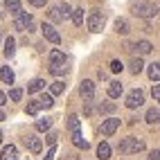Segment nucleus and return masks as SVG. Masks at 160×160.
Wrapping results in <instances>:
<instances>
[{
    "mask_svg": "<svg viewBox=\"0 0 160 160\" xmlns=\"http://www.w3.org/2000/svg\"><path fill=\"white\" fill-rule=\"evenodd\" d=\"M124 70V66H122V61H117V59H113L111 61V72H122Z\"/></svg>",
    "mask_w": 160,
    "mask_h": 160,
    "instance_id": "nucleus-33",
    "label": "nucleus"
},
{
    "mask_svg": "<svg viewBox=\"0 0 160 160\" xmlns=\"http://www.w3.org/2000/svg\"><path fill=\"white\" fill-rule=\"evenodd\" d=\"M27 2H29V5H34V7H43L48 0H27Z\"/></svg>",
    "mask_w": 160,
    "mask_h": 160,
    "instance_id": "nucleus-37",
    "label": "nucleus"
},
{
    "mask_svg": "<svg viewBox=\"0 0 160 160\" xmlns=\"http://www.w3.org/2000/svg\"><path fill=\"white\" fill-rule=\"evenodd\" d=\"M52 158H54V147H52L50 151H48V158H43V160H52Z\"/></svg>",
    "mask_w": 160,
    "mask_h": 160,
    "instance_id": "nucleus-40",
    "label": "nucleus"
},
{
    "mask_svg": "<svg viewBox=\"0 0 160 160\" xmlns=\"http://www.w3.org/2000/svg\"><path fill=\"white\" fill-rule=\"evenodd\" d=\"M133 14L140 18H151L158 14V5L156 2H135L133 5Z\"/></svg>",
    "mask_w": 160,
    "mask_h": 160,
    "instance_id": "nucleus-2",
    "label": "nucleus"
},
{
    "mask_svg": "<svg viewBox=\"0 0 160 160\" xmlns=\"http://www.w3.org/2000/svg\"><path fill=\"white\" fill-rule=\"evenodd\" d=\"M50 129H52V120H50V117H41V120L36 122V131L45 133V131H50Z\"/></svg>",
    "mask_w": 160,
    "mask_h": 160,
    "instance_id": "nucleus-19",
    "label": "nucleus"
},
{
    "mask_svg": "<svg viewBox=\"0 0 160 160\" xmlns=\"http://www.w3.org/2000/svg\"><path fill=\"white\" fill-rule=\"evenodd\" d=\"M149 160H160V151H158V149H156V151H151V153H149Z\"/></svg>",
    "mask_w": 160,
    "mask_h": 160,
    "instance_id": "nucleus-39",
    "label": "nucleus"
},
{
    "mask_svg": "<svg viewBox=\"0 0 160 160\" xmlns=\"http://www.w3.org/2000/svg\"><path fill=\"white\" fill-rule=\"evenodd\" d=\"M5 99H7V97H5V92H0V106L5 104Z\"/></svg>",
    "mask_w": 160,
    "mask_h": 160,
    "instance_id": "nucleus-41",
    "label": "nucleus"
},
{
    "mask_svg": "<svg viewBox=\"0 0 160 160\" xmlns=\"http://www.w3.org/2000/svg\"><path fill=\"white\" fill-rule=\"evenodd\" d=\"M0 38H2V36H0Z\"/></svg>",
    "mask_w": 160,
    "mask_h": 160,
    "instance_id": "nucleus-44",
    "label": "nucleus"
},
{
    "mask_svg": "<svg viewBox=\"0 0 160 160\" xmlns=\"http://www.w3.org/2000/svg\"><path fill=\"white\" fill-rule=\"evenodd\" d=\"M2 120H5V113H2V111H0V122H2Z\"/></svg>",
    "mask_w": 160,
    "mask_h": 160,
    "instance_id": "nucleus-42",
    "label": "nucleus"
},
{
    "mask_svg": "<svg viewBox=\"0 0 160 160\" xmlns=\"http://www.w3.org/2000/svg\"><path fill=\"white\" fill-rule=\"evenodd\" d=\"M50 72H52V74H57V77H61V74H66V72H68V68H66V63H63V66H50Z\"/></svg>",
    "mask_w": 160,
    "mask_h": 160,
    "instance_id": "nucleus-31",
    "label": "nucleus"
},
{
    "mask_svg": "<svg viewBox=\"0 0 160 160\" xmlns=\"http://www.w3.org/2000/svg\"><path fill=\"white\" fill-rule=\"evenodd\" d=\"M79 92H81V97H83V99H92V97H95V83H92L90 79H83Z\"/></svg>",
    "mask_w": 160,
    "mask_h": 160,
    "instance_id": "nucleus-8",
    "label": "nucleus"
},
{
    "mask_svg": "<svg viewBox=\"0 0 160 160\" xmlns=\"http://www.w3.org/2000/svg\"><path fill=\"white\" fill-rule=\"evenodd\" d=\"M120 153H138V151H144V140H138V138H124L117 147Z\"/></svg>",
    "mask_w": 160,
    "mask_h": 160,
    "instance_id": "nucleus-1",
    "label": "nucleus"
},
{
    "mask_svg": "<svg viewBox=\"0 0 160 160\" xmlns=\"http://www.w3.org/2000/svg\"><path fill=\"white\" fill-rule=\"evenodd\" d=\"M142 68H144V66H142V59H131V72H133V74H140Z\"/></svg>",
    "mask_w": 160,
    "mask_h": 160,
    "instance_id": "nucleus-28",
    "label": "nucleus"
},
{
    "mask_svg": "<svg viewBox=\"0 0 160 160\" xmlns=\"http://www.w3.org/2000/svg\"><path fill=\"white\" fill-rule=\"evenodd\" d=\"M104 23H106V16L99 12V9H95V12L88 14V29L90 32H102L104 29Z\"/></svg>",
    "mask_w": 160,
    "mask_h": 160,
    "instance_id": "nucleus-3",
    "label": "nucleus"
},
{
    "mask_svg": "<svg viewBox=\"0 0 160 160\" xmlns=\"http://www.w3.org/2000/svg\"><path fill=\"white\" fill-rule=\"evenodd\" d=\"M41 32H43V36L50 41V43H54V45H59L61 43V36H59V32L52 27V25H48V23H43L41 25Z\"/></svg>",
    "mask_w": 160,
    "mask_h": 160,
    "instance_id": "nucleus-6",
    "label": "nucleus"
},
{
    "mask_svg": "<svg viewBox=\"0 0 160 160\" xmlns=\"http://www.w3.org/2000/svg\"><path fill=\"white\" fill-rule=\"evenodd\" d=\"M72 142H74V147H79V149H88V142L83 140L81 131H72Z\"/></svg>",
    "mask_w": 160,
    "mask_h": 160,
    "instance_id": "nucleus-18",
    "label": "nucleus"
},
{
    "mask_svg": "<svg viewBox=\"0 0 160 160\" xmlns=\"http://www.w3.org/2000/svg\"><path fill=\"white\" fill-rule=\"evenodd\" d=\"M5 7L9 9V12H14L16 16L23 12V9H20V2H18V0H5Z\"/></svg>",
    "mask_w": 160,
    "mask_h": 160,
    "instance_id": "nucleus-23",
    "label": "nucleus"
},
{
    "mask_svg": "<svg viewBox=\"0 0 160 160\" xmlns=\"http://www.w3.org/2000/svg\"><path fill=\"white\" fill-rule=\"evenodd\" d=\"M151 95H153V99H156V102L160 104V83H158V86H153V88H151Z\"/></svg>",
    "mask_w": 160,
    "mask_h": 160,
    "instance_id": "nucleus-36",
    "label": "nucleus"
},
{
    "mask_svg": "<svg viewBox=\"0 0 160 160\" xmlns=\"http://www.w3.org/2000/svg\"><path fill=\"white\" fill-rule=\"evenodd\" d=\"M68 126H70L72 131H79V117L77 115H70L68 117Z\"/></svg>",
    "mask_w": 160,
    "mask_h": 160,
    "instance_id": "nucleus-32",
    "label": "nucleus"
},
{
    "mask_svg": "<svg viewBox=\"0 0 160 160\" xmlns=\"http://www.w3.org/2000/svg\"><path fill=\"white\" fill-rule=\"evenodd\" d=\"M149 79L160 81V63H151V66H149Z\"/></svg>",
    "mask_w": 160,
    "mask_h": 160,
    "instance_id": "nucleus-21",
    "label": "nucleus"
},
{
    "mask_svg": "<svg viewBox=\"0 0 160 160\" xmlns=\"http://www.w3.org/2000/svg\"><path fill=\"white\" fill-rule=\"evenodd\" d=\"M122 90H124V86H122L120 81H111V83H108V97H111V99H117V97L122 95Z\"/></svg>",
    "mask_w": 160,
    "mask_h": 160,
    "instance_id": "nucleus-10",
    "label": "nucleus"
},
{
    "mask_svg": "<svg viewBox=\"0 0 160 160\" xmlns=\"http://www.w3.org/2000/svg\"><path fill=\"white\" fill-rule=\"evenodd\" d=\"M14 29L16 32H23V29H32V14L27 12H20L14 20Z\"/></svg>",
    "mask_w": 160,
    "mask_h": 160,
    "instance_id": "nucleus-5",
    "label": "nucleus"
},
{
    "mask_svg": "<svg viewBox=\"0 0 160 160\" xmlns=\"http://www.w3.org/2000/svg\"><path fill=\"white\" fill-rule=\"evenodd\" d=\"M147 122H149V124H158V122H160V111L149 108V111H147Z\"/></svg>",
    "mask_w": 160,
    "mask_h": 160,
    "instance_id": "nucleus-22",
    "label": "nucleus"
},
{
    "mask_svg": "<svg viewBox=\"0 0 160 160\" xmlns=\"http://www.w3.org/2000/svg\"><path fill=\"white\" fill-rule=\"evenodd\" d=\"M115 111V104H111V102H102L99 104V113H106V115H108V113H113Z\"/></svg>",
    "mask_w": 160,
    "mask_h": 160,
    "instance_id": "nucleus-30",
    "label": "nucleus"
},
{
    "mask_svg": "<svg viewBox=\"0 0 160 160\" xmlns=\"http://www.w3.org/2000/svg\"><path fill=\"white\" fill-rule=\"evenodd\" d=\"M9 97H12L14 102H20V97H23V90H20V88H12V92H9Z\"/></svg>",
    "mask_w": 160,
    "mask_h": 160,
    "instance_id": "nucleus-34",
    "label": "nucleus"
},
{
    "mask_svg": "<svg viewBox=\"0 0 160 160\" xmlns=\"http://www.w3.org/2000/svg\"><path fill=\"white\" fill-rule=\"evenodd\" d=\"M66 63V54H63L61 50H52L50 54V66H63Z\"/></svg>",
    "mask_w": 160,
    "mask_h": 160,
    "instance_id": "nucleus-11",
    "label": "nucleus"
},
{
    "mask_svg": "<svg viewBox=\"0 0 160 160\" xmlns=\"http://www.w3.org/2000/svg\"><path fill=\"white\" fill-rule=\"evenodd\" d=\"M135 50H138V52H140V54H149V52H151V50H153V45H151V43H149V41H140V43H138V45H135Z\"/></svg>",
    "mask_w": 160,
    "mask_h": 160,
    "instance_id": "nucleus-24",
    "label": "nucleus"
},
{
    "mask_svg": "<svg viewBox=\"0 0 160 160\" xmlns=\"http://www.w3.org/2000/svg\"><path fill=\"white\" fill-rule=\"evenodd\" d=\"M54 142H57V133H50V135H48V144L54 147Z\"/></svg>",
    "mask_w": 160,
    "mask_h": 160,
    "instance_id": "nucleus-38",
    "label": "nucleus"
},
{
    "mask_svg": "<svg viewBox=\"0 0 160 160\" xmlns=\"http://www.w3.org/2000/svg\"><path fill=\"white\" fill-rule=\"evenodd\" d=\"M97 158H102V160H108L111 158V147H108V142H99L97 144Z\"/></svg>",
    "mask_w": 160,
    "mask_h": 160,
    "instance_id": "nucleus-13",
    "label": "nucleus"
},
{
    "mask_svg": "<svg viewBox=\"0 0 160 160\" xmlns=\"http://www.w3.org/2000/svg\"><path fill=\"white\" fill-rule=\"evenodd\" d=\"M48 18L52 20V23H61V20H63L61 7H50V12H48Z\"/></svg>",
    "mask_w": 160,
    "mask_h": 160,
    "instance_id": "nucleus-17",
    "label": "nucleus"
},
{
    "mask_svg": "<svg viewBox=\"0 0 160 160\" xmlns=\"http://www.w3.org/2000/svg\"><path fill=\"white\" fill-rule=\"evenodd\" d=\"M25 142H27V149H29L32 153H41V149H43V142H41L36 135H29Z\"/></svg>",
    "mask_w": 160,
    "mask_h": 160,
    "instance_id": "nucleus-9",
    "label": "nucleus"
},
{
    "mask_svg": "<svg viewBox=\"0 0 160 160\" xmlns=\"http://www.w3.org/2000/svg\"><path fill=\"white\" fill-rule=\"evenodd\" d=\"M14 52H16V41H14L12 36H7V38H5V57H7V59L14 57Z\"/></svg>",
    "mask_w": 160,
    "mask_h": 160,
    "instance_id": "nucleus-15",
    "label": "nucleus"
},
{
    "mask_svg": "<svg viewBox=\"0 0 160 160\" xmlns=\"http://www.w3.org/2000/svg\"><path fill=\"white\" fill-rule=\"evenodd\" d=\"M0 144H2V131H0Z\"/></svg>",
    "mask_w": 160,
    "mask_h": 160,
    "instance_id": "nucleus-43",
    "label": "nucleus"
},
{
    "mask_svg": "<svg viewBox=\"0 0 160 160\" xmlns=\"http://www.w3.org/2000/svg\"><path fill=\"white\" fill-rule=\"evenodd\" d=\"M0 81H5L7 86H14V72H12V68H0Z\"/></svg>",
    "mask_w": 160,
    "mask_h": 160,
    "instance_id": "nucleus-12",
    "label": "nucleus"
},
{
    "mask_svg": "<svg viewBox=\"0 0 160 160\" xmlns=\"http://www.w3.org/2000/svg\"><path fill=\"white\" fill-rule=\"evenodd\" d=\"M117 129H120V120H117V117H108V120L102 124V135H113Z\"/></svg>",
    "mask_w": 160,
    "mask_h": 160,
    "instance_id": "nucleus-7",
    "label": "nucleus"
},
{
    "mask_svg": "<svg viewBox=\"0 0 160 160\" xmlns=\"http://www.w3.org/2000/svg\"><path fill=\"white\" fill-rule=\"evenodd\" d=\"M115 32L117 34H129V20L126 18H117L115 20Z\"/></svg>",
    "mask_w": 160,
    "mask_h": 160,
    "instance_id": "nucleus-16",
    "label": "nucleus"
},
{
    "mask_svg": "<svg viewBox=\"0 0 160 160\" xmlns=\"http://www.w3.org/2000/svg\"><path fill=\"white\" fill-rule=\"evenodd\" d=\"M72 23L74 25H83V9H74V12H72Z\"/></svg>",
    "mask_w": 160,
    "mask_h": 160,
    "instance_id": "nucleus-27",
    "label": "nucleus"
},
{
    "mask_svg": "<svg viewBox=\"0 0 160 160\" xmlns=\"http://www.w3.org/2000/svg\"><path fill=\"white\" fill-rule=\"evenodd\" d=\"M129 108H140V106L144 104V92L140 88H133L129 95H126V102H124Z\"/></svg>",
    "mask_w": 160,
    "mask_h": 160,
    "instance_id": "nucleus-4",
    "label": "nucleus"
},
{
    "mask_svg": "<svg viewBox=\"0 0 160 160\" xmlns=\"http://www.w3.org/2000/svg\"><path fill=\"white\" fill-rule=\"evenodd\" d=\"M0 160H16V147H14V144H7V147H2Z\"/></svg>",
    "mask_w": 160,
    "mask_h": 160,
    "instance_id": "nucleus-14",
    "label": "nucleus"
},
{
    "mask_svg": "<svg viewBox=\"0 0 160 160\" xmlns=\"http://www.w3.org/2000/svg\"><path fill=\"white\" fill-rule=\"evenodd\" d=\"M59 7H61L63 18H66V16H72V9H70V5H68V2H63V5H59Z\"/></svg>",
    "mask_w": 160,
    "mask_h": 160,
    "instance_id": "nucleus-35",
    "label": "nucleus"
},
{
    "mask_svg": "<svg viewBox=\"0 0 160 160\" xmlns=\"http://www.w3.org/2000/svg\"><path fill=\"white\" fill-rule=\"evenodd\" d=\"M43 86H45L43 79H34V81L27 83V90H29V92H41V90H43Z\"/></svg>",
    "mask_w": 160,
    "mask_h": 160,
    "instance_id": "nucleus-20",
    "label": "nucleus"
},
{
    "mask_svg": "<svg viewBox=\"0 0 160 160\" xmlns=\"http://www.w3.org/2000/svg\"><path fill=\"white\" fill-rule=\"evenodd\" d=\"M38 108H41V102L32 99V102L25 106V113H27V115H36V113H38Z\"/></svg>",
    "mask_w": 160,
    "mask_h": 160,
    "instance_id": "nucleus-25",
    "label": "nucleus"
},
{
    "mask_svg": "<svg viewBox=\"0 0 160 160\" xmlns=\"http://www.w3.org/2000/svg\"><path fill=\"white\" fill-rule=\"evenodd\" d=\"M52 106H54V97L45 92L43 97H41V108H52Z\"/></svg>",
    "mask_w": 160,
    "mask_h": 160,
    "instance_id": "nucleus-26",
    "label": "nucleus"
},
{
    "mask_svg": "<svg viewBox=\"0 0 160 160\" xmlns=\"http://www.w3.org/2000/svg\"><path fill=\"white\" fill-rule=\"evenodd\" d=\"M63 88H66V83H63V81H54V83L50 86V92H52V95H61Z\"/></svg>",
    "mask_w": 160,
    "mask_h": 160,
    "instance_id": "nucleus-29",
    "label": "nucleus"
}]
</instances>
